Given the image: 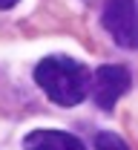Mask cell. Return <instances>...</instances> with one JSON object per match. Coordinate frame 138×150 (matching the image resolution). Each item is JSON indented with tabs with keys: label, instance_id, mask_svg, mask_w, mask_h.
Segmentation results:
<instances>
[{
	"label": "cell",
	"instance_id": "6da1fadb",
	"mask_svg": "<svg viewBox=\"0 0 138 150\" xmlns=\"http://www.w3.org/2000/svg\"><path fill=\"white\" fill-rule=\"evenodd\" d=\"M92 69L69 55H49L35 67V84L46 93L49 101L60 107H75L89 95Z\"/></svg>",
	"mask_w": 138,
	"mask_h": 150
},
{
	"label": "cell",
	"instance_id": "7a4b0ae2",
	"mask_svg": "<svg viewBox=\"0 0 138 150\" xmlns=\"http://www.w3.org/2000/svg\"><path fill=\"white\" fill-rule=\"evenodd\" d=\"M130 87H132V72L124 64H104L89 78V95L95 107L104 112L115 110V104L130 93Z\"/></svg>",
	"mask_w": 138,
	"mask_h": 150
},
{
	"label": "cell",
	"instance_id": "3957f363",
	"mask_svg": "<svg viewBox=\"0 0 138 150\" xmlns=\"http://www.w3.org/2000/svg\"><path fill=\"white\" fill-rule=\"evenodd\" d=\"M104 29L112 35V40L124 49H135L138 32H135V0H106L101 12Z\"/></svg>",
	"mask_w": 138,
	"mask_h": 150
},
{
	"label": "cell",
	"instance_id": "277c9868",
	"mask_svg": "<svg viewBox=\"0 0 138 150\" xmlns=\"http://www.w3.org/2000/svg\"><path fill=\"white\" fill-rule=\"evenodd\" d=\"M23 150H86L78 136L66 130H32L23 139Z\"/></svg>",
	"mask_w": 138,
	"mask_h": 150
},
{
	"label": "cell",
	"instance_id": "5b68a950",
	"mask_svg": "<svg viewBox=\"0 0 138 150\" xmlns=\"http://www.w3.org/2000/svg\"><path fill=\"white\" fill-rule=\"evenodd\" d=\"M95 150H130V144L112 130H101L95 136Z\"/></svg>",
	"mask_w": 138,
	"mask_h": 150
},
{
	"label": "cell",
	"instance_id": "8992f818",
	"mask_svg": "<svg viewBox=\"0 0 138 150\" xmlns=\"http://www.w3.org/2000/svg\"><path fill=\"white\" fill-rule=\"evenodd\" d=\"M20 0H0V9H3V12H6V9H15V6H18Z\"/></svg>",
	"mask_w": 138,
	"mask_h": 150
},
{
	"label": "cell",
	"instance_id": "52a82bcc",
	"mask_svg": "<svg viewBox=\"0 0 138 150\" xmlns=\"http://www.w3.org/2000/svg\"><path fill=\"white\" fill-rule=\"evenodd\" d=\"M83 3H95V0H83Z\"/></svg>",
	"mask_w": 138,
	"mask_h": 150
}]
</instances>
